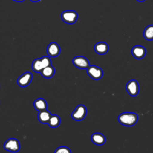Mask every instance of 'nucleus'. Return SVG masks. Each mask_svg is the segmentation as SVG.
Returning a JSON list of instances; mask_svg holds the SVG:
<instances>
[{"mask_svg": "<svg viewBox=\"0 0 153 153\" xmlns=\"http://www.w3.org/2000/svg\"><path fill=\"white\" fill-rule=\"evenodd\" d=\"M119 123L125 126H133L138 120V115L134 112H125L120 114L118 117Z\"/></svg>", "mask_w": 153, "mask_h": 153, "instance_id": "f257e3e1", "label": "nucleus"}, {"mask_svg": "<svg viewBox=\"0 0 153 153\" xmlns=\"http://www.w3.org/2000/svg\"><path fill=\"white\" fill-rule=\"evenodd\" d=\"M51 65V61L49 56H44L41 58L35 59L32 63V69L33 71L40 73L42 69Z\"/></svg>", "mask_w": 153, "mask_h": 153, "instance_id": "f03ea898", "label": "nucleus"}, {"mask_svg": "<svg viewBox=\"0 0 153 153\" xmlns=\"http://www.w3.org/2000/svg\"><path fill=\"white\" fill-rule=\"evenodd\" d=\"M61 19L65 23L72 25L76 22L78 19V14L74 10H65L62 13Z\"/></svg>", "mask_w": 153, "mask_h": 153, "instance_id": "7ed1b4c3", "label": "nucleus"}, {"mask_svg": "<svg viewBox=\"0 0 153 153\" xmlns=\"http://www.w3.org/2000/svg\"><path fill=\"white\" fill-rule=\"evenodd\" d=\"M3 146L5 150L11 152H17L20 148L19 141L15 138H10L7 139L5 142Z\"/></svg>", "mask_w": 153, "mask_h": 153, "instance_id": "20e7f679", "label": "nucleus"}, {"mask_svg": "<svg viewBox=\"0 0 153 153\" xmlns=\"http://www.w3.org/2000/svg\"><path fill=\"white\" fill-rule=\"evenodd\" d=\"M87 115V108L84 105H78L71 114L72 119L75 121L82 120Z\"/></svg>", "mask_w": 153, "mask_h": 153, "instance_id": "39448f33", "label": "nucleus"}, {"mask_svg": "<svg viewBox=\"0 0 153 153\" xmlns=\"http://www.w3.org/2000/svg\"><path fill=\"white\" fill-rule=\"evenodd\" d=\"M87 73L90 77L94 80H99L102 78L103 75V70L95 65L89 66L87 68Z\"/></svg>", "mask_w": 153, "mask_h": 153, "instance_id": "423d86ee", "label": "nucleus"}, {"mask_svg": "<svg viewBox=\"0 0 153 153\" xmlns=\"http://www.w3.org/2000/svg\"><path fill=\"white\" fill-rule=\"evenodd\" d=\"M126 89L130 96H135L137 95L139 91V85L138 82L135 79L129 81L126 85Z\"/></svg>", "mask_w": 153, "mask_h": 153, "instance_id": "0eeeda50", "label": "nucleus"}, {"mask_svg": "<svg viewBox=\"0 0 153 153\" xmlns=\"http://www.w3.org/2000/svg\"><path fill=\"white\" fill-rule=\"evenodd\" d=\"M32 74L30 72H26L22 74L17 80V84L22 87H25L29 85L32 80Z\"/></svg>", "mask_w": 153, "mask_h": 153, "instance_id": "6e6552de", "label": "nucleus"}, {"mask_svg": "<svg viewBox=\"0 0 153 153\" xmlns=\"http://www.w3.org/2000/svg\"><path fill=\"white\" fill-rule=\"evenodd\" d=\"M72 63L75 66L79 69H87L90 66V63L87 58L84 56H79L72 59Z\"/></svg>", "mask_w": 153, "mask_h": 153, "instance_id": "1a4fd4ad", "label": "nucleus"}, {"mask_svg": "<svg viewBox=\"0 0 153 153\" xmlns=\"http://www.w3.org/2000/svg\"><path fill=\"white\" fill-rule=\"evenodd\" d=\"M60 48L57 43L52 42L50 43L47 47V53L49 57H56L59 55Z\"/></svg>", "mask_w": 153, "mask_h": 153, "instance_id": "9d476101", "label": "nucleus"}, {"mask_svg": "<svg viewBox=\"0 0 153 153\" xmlns=\"http://www.w3.org/2000/svg\"><path fill=\"white\" fill-rule=\"evenodd\" d=\"M146 53V50L145 48L142 45H135L131 49V54L133 56L137 59L143 58Z\"/></svg>", "mask_w": 153, "mask_h": 153, "instance_id": "9b49d317", "label": "nucleus"}, {"mask_svg": "<svg viewBox=\"0 0 153 153\" xmlns=\"http://www.w3.org/2000/svg\"><path fill=\"white\" fill-rule=\"evenodd\" d=\"M91 142L96 145H102L106 142L105 136L100 133H94L91 136Z\"/></svg>", "mask_w": 153, "mask_h": 153, "instance_id": "f8f14e48", "label": "nucleus"}, {"mask_svg": "<svg viewBox=\"0 0 153 153\" xmlns=\"http://www.w3.org/2000/svg\"><path fill=\"white\" fill-rule=\"evenodd\" d=\"M94 51L99 54H105L109 50V46L107 43L105 42H99L95 44L94 47Z\"/></svg>", "mask_w": 153, "mask_h": 153, "instance_id": "ddd939ff", "label": "nucleus"}, {"mask_svg": "<svg viewBox=\"0 0 153 153\" xmlns=\"http://www.w3.org/2000/svg\"><path fill=\"white\" fill-rule=\"evenodd\" d=\"M33 106L36 111L39 112L47 109V103L44 99L38 98L34 101Z\"/></svg>", "mask_w": 153, "mask_h": 153, "instance_id": "4468645a", "label": "nucleus"}, {"mask_svg": "<svg viewBox=\"0 0 153 153\" xmlns=\"http://www.w3.org/2000/svg\"><path fill=\"white\" fill-rule=\"evenodd\" d=\"M51 115V113L47 109L44 111H39L38 114V120L41 123L47 124Z\"/></svg>", "mask_w": 153, "mask_h": 153, "instance_id": "2eb2a0df", "label": "nucleus"}, {"mask_svg": "<svg viewBox=\"0 0 153 153\" xmlns=\"http://www.w3.org/2000/svg\"><path fill=\"white\" fill-rule=\"evenodd\" d=\"M55 73L54 68L51 65L47 67H45L41 70L40 74L45 78H51Z\"/></svg>", "mask_w": 153, "mask_h": 153, "instance_id": "dca6fc26", "label": "nucleus"}, {"mask_svg": "<svg viewBox=\"0 0 153 153\" xmlns=\"http://www.w3.org/2000/svg\"><path fill=\"white\" fill-rule=\"evenodd\" d=\"M47 124L51 128H56L60 124V118L57 115H51Z\"/></svg>", "mask_w": 153, "mask_h": 153, "instance_id": "f3484780", "label": "nucleus"}, {"mask_svg": "<svg viewBox=\"0 0 153 153\" xmlns=\"http://www.w3.org/2000/svg\"><path fill=\"white\" fill-rule=\"evenodd\" d=\"M143 36L147 40H153V25L146 27L143 32Z\"/></svg>", "mask_w": 153, "mask_h": 153, "instance_id": "a211bd4d", "label": "nucleus"}, {"mask_svg": "<svg viewBox=\"0 0 153 153\" xmlns=\"http://www.w3.org/2000/svg\"><path fill=\"white\" fill-rule=\"evenodd\" d=\"M54 153H71V151L67 146H61L56 148Z\"/></svg>", "mask_w": 153, "mask_h": 153, "instance_id": "6ab92c4d", "label": "nucleus"}, {"mask_svg": "<svg viewBox=\"0 0 153 153\" xmlns=\"http://www.w3.org/2000/svg\"><path fill=\"white\" fill-rule=\"evenodd\" d=\"M13 1H16V2H23V1H24L25 0H13Z\"/></svg>", "mask_w": 153, "mask_h": 153, "instance_id": "aec40b11", "label": "nucleus"}, {"mask_svg": "<svg viewBox=\"0 0 153 153\" xmlns=\"http://www.w3.org/2000/svg\"><path fill=\"white\" fill-rule=\"evenodd\" d=\"M32 2H38V1H39L40 0H30Z\"/></svg>", "mask_w": 153, "mask_h": 153, "instance_id": "412c9836", "label": "nucleus"}, {"mask_svg": "<svg viewBox=\"0 0 153 153\" xmlns=\"http://www.w3.org/2000/svg\"><path fill=\"white\" fill-rule=\"evenodd\" d=\"M137 1H139V2H143V1H145V0H137Z\"/></svg>", "mask_w": 153, "mask_h": 153, "instance_id": "4be33fe9", "label": "nucleus"}]
</instances>
